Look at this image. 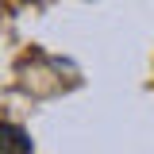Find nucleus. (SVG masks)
Wrapping results in <instances>:
<instances>
[{"instance_id": "obj_1", "label": "nucleus", "mask_w": 154, "mask_h": 154, "mask_svg": "<svg viewBox=\"0 0 154 154\" xmlns=\"http://www.w3.org/2000/svg\"><path fill=\"white\" fill-rule=\"evenodd\" d=\"M0 154H31V139L19 131L16 123H4V131H0Z\"/></svg>"}]
</instances>
